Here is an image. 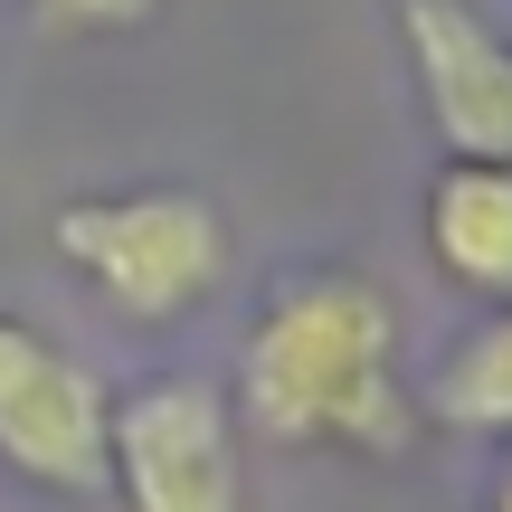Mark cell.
I'll return each instance as SVG.
<instances>
[{
    "label": "cell",
    "mask_w": 512,
    "mask_h": 512,
    "mask_svg": "<svg viewBox=\"0 0 512 512\" xmlns=\"http://www.w3.org/2000/svg\"><path fill=\"white\" fill-rule=\"evenodd\" d=\"M238 427L275 446L408 456L418 389L399 380V304L361 266H294L238 342Z\"/></svg>",
    "instance_id": "1"
},
{
    "label": "cell",
    "mask_w": 512,
    "mask_h": 512,
    "mask_svg": "<svg viewBox=\"0 0 512 512\" xmlns=\"http://www.w3.org/2000/svg\"><path fill=\"white\" fill-rule=\"evenodd\" d=\"M57 256L133 323H181L219 294L228 275V219L219 200L181 181H143V190H95V200L57 209Z\"/></svg>",
    "instance_id": "2"
},
{
    "label": "cell",
    "mask_w": 512,
    "mask_h": 512,
    "mask_svg": "<svg viewBox=\"0 0 512 512\" xmlns=\"http://www.w3.org/2000/svg\"><path fill=\"white\" fill-rule=\"evenodd\" d=\"M105 484L124 512H247V427L209 380H143L105 418Z\"/></svg>",
    "instance_id": "3"
},
{
    "label": "cell",
    "mask_w": 512,
    "mask_h": 512,
    "mask_svg": "<svg viewBox=\"0 0 512 512\" xmlns=\"http://www.w3.org/2000/svg\"><path fill=\"white\" fill-rule=\"evenodd\" d=\"M105 418V380L38 323L0 313V465L48 494H105Z\"/></svg>",
    "instance_id": "4"
},
{
    "label": "cell",
    "mask_w": 512,
    "mask_h": 512,
    "mask_svg": "<svg viewBox=\"0 0 512 512\" xmlns=\"http://www.w3.org/2000/svg\"><path fill=\"white\" fill-rule=\"evenodd\" d=\"M399 48L446 162H512V38L475 0H399Z\"/></svg>",
    "instance_id": "5"
},
{
    "label": "cell",
    "mask_w": 512,
    "mask_h": 512,
    "mask_svg": "<svg viewBox=\"0 0 512 512\" xmlns=\"http://www.w3.org/2000/svg\"><path fill=\"white\" fill-rule=\"evenodd\" d=\"M427 256L456 294L512 304V162H437L427 181Z\"/></svg>",
    "instance_id": "6"
},
{
    "label": "cell",
    "mask_w": 512,
    "mask_h": 512,
    "mask_svg": "<svg viewBox=\"0 0 512 512\" xmlns=\"http://www.w3.org/2000/svg\"><path fill=\"white\" fill-rule=\"evenodd\" d=\"M418 418H446L465 437H512V304H494L465 342H446V361L418 389Z\"/></svg>",
    "instance_id": "7"
},
{
    "label": "cell",
    "mask_w": 512,
    "mask_h": 512,
    "mask_svg": "<svg viewBox=\"0 0 512 512\" xmlns=\"http://www.w3.org/2000/svg\"><path fill=\"white\" fill-rule=\"evenodd\" d=\"M48 29H76V38H124V29H143L162 0H29Z\"/></svg>",
    "instance_id": "8"
},
{
    "label": "cell",
    "mask_w": 512,
    "mask_h": 512,
    "mask_svg": "<svg viewBox=\"0 0 512 512\" xmlns=\"http://www.w3.org/2000/svg\"><path fill=\"white\" fill-rule=\"evenodd\" d=\"M494 512H512V475H503V484H494Z\"/></svg>",
    "instance_id": "9"
}]
</instances>
